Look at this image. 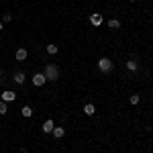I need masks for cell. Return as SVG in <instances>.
I'll return each mask as SVG.
<instances>
[{
	"label": "cell",
	"instance_id": "9",
	"mask_svg": "<svg viewBox=\"0 0 153 153\" xmlns=\"http://www.w3.org/2000/svg\"><path fill=\"white\" fill-rule=\"evenodd\" d=\"M21 114H23L25 118L33 117V108H31V106H23V108H21Z\"/></svg>",
	"mask_w": 153,
	"mask_h": 153
},
{
	"label": "cell",
	"instance_id": "7",
	"mask_svg": "<svg viewBox=\"0 0 153 153\" xmlns=\"http://www.w3.org/2000/svg\"><path fill=\"white\" fill-rule=\"evenodd\" d=\"M51 133H53V137H55V139H61V137L65 135V129H63V127H53Z\"/></svg>",
	"mask_w": 153,
	"mask_h": 153
},
{
	"label": "cell",
	"instance_id": "17",
	"mask_svg": "<svg viewBox=\"0 0 153 153\" xmlns=\"http://www.w3.org/2000/svg\"><path fill=\"white\" fill-rule=\"evenodd\" d=\"M12 21V14L10 12H4V23H10Z\"/></svg>",
	"mask_w": 153,
	"mask_h": 153
},
{
	"label": "cell",
	"instance_id": "13",
	"mask_svg": "<svg viewBox=\"0 0 153 153\" xmlns=\"http://www.w3.org/2000/svg\"><path fill=\"white\" fill-rule=\"evenodd\" d=\"M108 27H110V29H120V21H118V19H110V21H108Z\"/></svg>",
	"mask_w": 153,
	"mask_h": 153
},
{
	"label": "cell",
	"instance_id": "16",
	"mask_svg": "<svg viewBox=\"0 0 153 153\" xmlns=\"http://www.w3.org/2000/svg\"><path fill=\"white\" fill-rule=\"evenodd\" d=\"M129 100H131V104L135 106V104H139V100H141V98H139V94H131Z\"/></svg>",
	"mask_w": 153,
	"mask_h": 153
},
{
	"label": "cell",
	"instance_id": "6",
	"mask_svg": "<svg viewBox=\"0 0 153 153\" xmlns=\"http://www.w3.org/2000/svg\"><path fill=\"white\" fill-rule=\"evenodd\" d=\"M53 127H55V123H53L51 118H47V120L43 123V127H41V131H43V133H51V131H53Z\"/></svg>",
	"mask_w": 153,
	"mask_h": 153
},
{
	"label": "cell",
	"instance_id": "14",
	"mask_svg": "<svg viewBox=\"0 0 153 153\" xmlns=\"http://www.w3.org/2000/svg\"><path fill=\"white\" fill-rule=\"evenodd\" d=\"M57 51H59L57 45H47V53H49V55H55Z\"/></svg>",
	"mask_w": 153,
	"mask_h": 153
},
{
	"label": "cell",
	"instance_id": "15",
	"mask_svg": "<svg viewBox=\"0 0 153 153\" xmlns=\"http://www.w3.org/2000/svg\"><path fill=\"white\" fill-rule=\"evenodd\" d=\"M6 112H8V106L4 100H0V114H6Z\"/></svg>",
	"mask_w": 153,
	"mask_h": 153
},
{
	"label": "cell",
	"instance_id": "10",
	"mask_svg": "<svg viewBox=\"0 0 153 153\" xmlns=\"http://www.w3.org/2000/svg\"><path fill=\"white\" fill-rule=\"evenodd\" d=\"M137 68H139V63H137L135 59H129V61H127V70L129 71H137Z\"/></svg>",
	"mask_w": 153,
	"mask_h": 153
},
{
	"label": "cell",
	"instance_id": "12",
	"mask_svg": "<svg viewBox=\"0 0 153 153\" xmlns=\"http://www.w3.org/2000/svg\"><path fill=\"white\" fill-rule=\"evenodd\" d=\"M16 59L19 61H25L27 59V49H16Z\"/></svg>",
	"mask_w": 153,
	"mask_h": 153
},
{
	"label": "cell",
	"instance_id": "11",
	"mask_svg": "<svg viewBox=\"0 0 153 153\" xmlns=\"http://www.w3.org/2000/svg\"><path fill=\"white\" fill-rule=\"evenodd\" d=\"M94 112H96L94 104H86V106H84V114H88V117H92Z\"/></svg>",
	"mask_w": 153,
	"mask_h": 153
},
{
	"label": "cell",
	"instance_id": "4",
	"mask_svg": "<svg viewBox=\"0 0 153 153\" xmlns=\"http://www.w3.org/2000/svg\"><path fill=\"white\" fill-rule=\"evenodd\" d=\"M102 21H104V19H102V14H100V12H94V14H90V25H94V27H100V25H102Z\"/></svg>",
	"mask_w": 153,
	"mask_h": 153
},
{
	"label": "cell",
	"instance_id": "3",
	"mask_svg": "<svg viewBox=\"0 0 153 153\" xmlns=\"http://www.w3.org/2000/svg\"><path fill=\"white\" fill-rule=\"evenodd\" d=\"M45 82H47L45 74H41V71H39V74H35V76H33V86H37V88H41Z\"/></svg>",
	"mask_w": 153,
	"mask_h": 153
},
{
	"label": "cell",
	"instance_id": "18",
	"mask_svg": "<svg viewBox=\"0 0 153 153\" xmlns=\"http://www.w3.org/2000/svg\"><path fill=\"white\" fill-rule=\"evenodd\" d=\"M2 29H4V25H2V23H0V31H2Z\"/></svg>",
	"mask_w": 153,
	"mask_h": 153
},
{
	"label": "cell",
	"instance_id": "8",
	"mask_svg": "<svg viewBox=\"0 0 153 153\" xmlns=\"http://www.w3.org/2000/svg\"><path fill=\"white\" fill-rule=\"evenodd\" d=\"M25 80H27L25 71H16V74H14V82L16 84H25Z\"/></svg>",
	"mask_w": 153,
	"mask_h": 153
},
{
	"label": "cell",
	"instance_id": "1",
	"mask_svg": "<svg viewBox=\"0 0 153 153\" xmlns=\"http://www.w3.org/2000/svg\"><path fill=\"white\" fill-rule=\"evenodd\" d=\"M43 74H45V78H47L49 82H55V80L59 78V70H57V65H55V63H47V68H45Z\"/></svg>",
	"mask_w": 153,
	"mask_h": 153
},
{
	"label": "cell",
	"instance_id": "5",
	"mask_svg": "<svg viewBox=\"0 0 153 153\" xmlns=\"http://www.w3.org/2000/svg\"><path fill=\"white\" fill-rule=\"evenodd\" d=\"M14 98H16V94H14L12 90H4V92H2V98H0V100H4V102H12Z\"/></svg>",
	"mask_w": 153,
	"mask_h": 153
},
{
	"label": "cell",
	"instance_id": "20",
	"mask_svg": "<svg viewBox=\"0 0 153 153\" xmlns=\"http://www.w3.org/2000/svg\"><path fill=\"white\" fill-rule=\"evenodd\" d=\"M129 2H135V0H129Z\"/></svg>",
	"mask_w": 153,
	"mask_h": 153
},
{
	"label": "cell",
	"instance_id": "19",
	"mask_svg": "<svg viewBox=\"0 0 153 153\" xmlns=\"http://www.w3.org/2000/svg\"><path fill=\"white\" fill-rule=\"evenodd\" d=\"M0 80H2V70H0Z\"/></svg>",
	"mask_w": 153,
	"mask_h": 153
},
{
	"label": "cell",
	"instance_id": "2",
	"mask_svg": "<svg viewBox=\"0 0 153 153\" xmlns=\"http://www.w3.org/2000/svg\"><path fill=\"white\" fill-rule=\"evenodd\" d=\"M98 70L102 71V74H108V71L112 70V61L108 57H100L98 59Z\"/></svg>",
	"mask_w": 153,
	"mask_h": 153
}]
</instances>
